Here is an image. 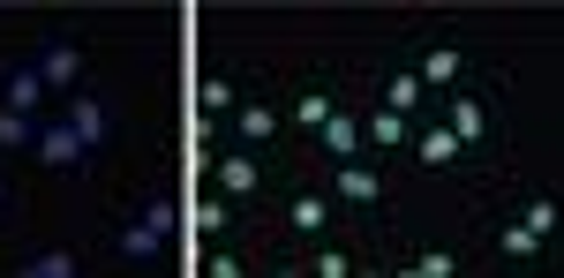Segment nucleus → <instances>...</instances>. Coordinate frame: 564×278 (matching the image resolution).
<instances>
[{
  "label": "nucleus",
  "instance_id": "f257e3e1",
  "mask_svg": "<svg viewBox=\"0 0 564 278\" xmlns=\"http://www.w3.org/2000/svg\"><path fill=\"white\" fill-rule=\"evenodd\" d=\"M436 121H444V129L481 158V151L497 143V129H505V105H497L489 84H459V91H444V113H436Z\"/></svg>",
  "mask_w": 564,
  "mask_h": 278
},
{
  "label": "nucleus",
  "instance_id": "f03ea898",
  "mask_svg": "<svg viewBox=\"0 0 564 278\" xmlns=\"http://www.w3.org/2000/svg\"><path fill=\"white\" fill-rule=\"evenodd\" d=\"M271 181H279L271 151H249V143H241V151H218V158H212V196L241 203V211H249V203H257Z\"/></svg>",
  "mask_w": 564,
  "mask_h": 278
},
{
  "label": "nucleus",
  "instance_id": "7ed1b4c3",
  "mask_svg": "<svg viewBox=\"0 0 564 278\" xmlns=\"http://www.w3.org/2000/svg\"><path fill=\"white\" fill-rule=\"evenodd\" d=\"M174 226H181V211L166 203V196H135V219L121 226V264H159V248L174 241Z\"/></svg>",
  "mask_w": 564,
  "mask_h": 278
},
{
  "label": "nucleus",
  "instance_id": "20e7f679",
  "mask_svg": "<svg viewBox=\"0 0 564 278\" xmlns=\"http://www.w3.org/2000/svg\"><path fill=\"white\" fill-rule=\"evenodd\" d=\"M406 158H414L422 174H467V166H475V151L452 136L444 121H430V113L414 121V136H406Z\"/></svg>",
  "mask_w": 564,
  "mask_h": 278
},
{
  "label": "nucleus",
  "instance_id": "39448f33",
  "mask_svg": "<svg viewBox=\"0 0 564 278\" xmlns=\"http://www.w3.org/2000/svg\"><path fill=\"white\" fill-rule=\"evenodd\" d=\"M31 158H39L45 174H84V166H90L84 136H76L61 113H45V121H39V143H31Z\"/></svg>",
  "mask_w": 564,
  "mask_h": 278
},
{
  "label": "nucleus",
  "instance_id": "423d86ee",
  "mask_svg": "<svg viewBox=\"0 0 564 278\" xmlns=\"http://www.w3.org/2000/svg\"><path fill=\"white\" fill-rule=\"evenodd\" d=\"M61 121H68L76 136H84V151H90V158H98V151L113 143V105H106V98L90 91V84H84V91H68V98H61Z\"/></svg>",
  "mask_w": 564,
  "mask_h": 278
},
{
  "label": "nucleus",
  "instance_id": "0eeeda50",
  "mask_svg": "<svg viewBox=\"0 0 564 278\" xmlns=\"http://www.w3.org/2000/svg\"><path fill=\"white\" fill-rule=\"evenodd\" d=\"M406 68L422 76V91H459V84H475V53L467 46H422Z\"/></svg>",
  "mask_w": 564,
  "mask_h": 278
},
{
  "label": "nucleus",
  "instance_id": "6e6552de",
  "mask_svg": "<svg viewBox=\"0 0 564 278\" xmlns=\"http://www.w3.org/2000/svg\"><path fill=\"white\" fill-rule=\"evenodd\" d=\"M31 68H39V84L45 91H53V105H61V98L68 91H84V46H76V38H53V46H39V60H31Z\"/></svg>",
  "mask_w": 564,
  "mask_h": 278
},
{
  "label": "nucleus",
  "instance_id": "1a4fd4ad",
  "mask_svg": "<svg viewBox=\"0 0 564 278\" xmlns=\"http://www.w3.org/2000/svg\"><path fill=\"white\" fill-rule=\"evenodd\" d=\"M324 196H332V203H347V211H377V203H384V174H377L369 158H339Z\"/></svg>",
  "mask_w": 564,
  "mask_h": 278
},
{
  "label": "nucleus",
  "instance_id": "9d476101",
  "mask_svg": "<svg viewBox=\"0 0 564 278\" xmlns=\"http://www.w3.org/2000/svg\"><path fill=\"white\" fill-rule=\"evenodd\" d=\"M0 105H8V113H31V121H45V113H61V105H53V91L39 84V68H31V60L0 76Z\"/></svg>",
  "mask_w": 564,
  "mask_h": 278
},
{
  "label": "nucleus",
  "instance_id": "9b49d317",
  "mask_svg": "<svg viewBox=\"0 0 564 278\" xmlns=\"http://www.w3.org/2000/svg\"><path fill=\"white\" fill-rule=\"evenodd\" d=\"M286 226L302 233V241H324V233L339 226V203H332L324 188H294V196H286Z\"/></svg>",
  "mask_w": 564,
  "mask_h": 278
},
{
  "label": "nucleus",
  "instance_id": "f8f14e48",
  "mask_svg": "<svg viewBox=\"0 0 564 278\" xmlns=\"http://www.w3.org/2000/svg\"><path fill=\"white\" fill-rule=\"evenodd\" d=\"M316 151H324L332 166H339V158H369V151H361V113H354V105H332V121L316 129Z\"/></svg>",
  "mask_w": 564,
  "mask_h": 278
},
{
  "label": "nucleus",
  "instance_id": "ddd939ff",
  "mask_svg": "<svg viewBox=\"0 0 564 278\" xmlns=\"http://www.w3.org/2000/svg\"><path fill=\"white\" fill-rule=\"evenodd\" d=\"M226 121H234V143H249V151H271V136L286 129V121H279V105H263V98H249V105H234Z\"/></svg>",
  "mask_w": 564,
  "mask_h": 278
},
{
  "label": "nucleus",
  "instance_id": "4468645a",
  "mask_svg": "<svg viewBox=\"0 0 564 278\" xmlns=\"http://www.w3.org/2000/svg\"><path fill=\"white\" fill-rule=\"evenodd\" d=\"M497 256H505L512 271H550V264H557V248H542V241H534V233H527L520 219L497 233Z\"/></svg>",
  "mask_w": 564,
  "mask_h": 278
},
{
  "label": "nucleus",
  "instance_id": "2eb2a0df",
  "mask_svg": "<svg viewBox=\"0 0 564 278\" xmlns=\"http://www.w3.org/2000/svg\"><path fill=\"white\" fill-rule=\"evenodd\" d=\"M377 105H391V113H406V121H422V105H430V91H422V76L399 60V68H384V98Z\"/></svg>",
  "mask_w": 564,
  "mask_h": 278
},
{
  "label": "nucleus",
  "instance_id": "dca6fc26",
  "mask_svg": "<svg viewBox=\"0 0 564 278\" xmlns=\"http://www.w3.org/2000/svg\"><path fill=\"white\" fill-rule=\"evenodd\" d=\"M406 136H414V121H406V113H391V105H377V113H369V121H361V151H406Z\"/></svg>",
  "mask_w": 564,
  "mask_h": 278
},
{
  "label": "nucleus",
  "instance_id": "f3484780",
  "mask_svg": "<svg viewBox=\"0 0 564 278\" xmlns=\"http://www.w3.org/2000/svg\"><path fill=\"white\" fill-rule=\"evenodd\" d=\"M332 105H339V98H332L324 84H316V91H302L294 105H286V113H279V121H286V129H302V136H316V129L332 121Z\"/></svg>",
  "mask_w": 564,
  "mask_h": 278
},
{
  "label": "nucleus",
  "instance_id": "a211bd4d",
  "mask_svg": "<svg viewBox=\"0 0 564 278\" xmlns=\"http://www.w3.org/2000/svg\"><path fill=\"white\" fill-rule=\"evenodd\" d=\"M520 226L534 233L542 248H557V233H564V211H557V196H534V203L520 211Z\"/></svg>",
  "mask_w": 564,
  "mask_h": 278
},
{
  "label": "nucleus",
  "instance_id": "6ab92c4d",
  "mask_svg": "<svg viewBox=\"0 0 564 278\" xmlns=\"http://www.w3.org/2000/svg\"><path fill=\"white\" fill-rule=\"evenodd\" d=\"M76 271H84V264H76L68 248H39V256L15 264V278H76Z\"/></svg>",
  "mask_w": 564,
  "mask_h": 278
},
{
  "label": "nucleus",
  "instance_id": "aec40b11",
  "mask_svg": "<svg viewBox=\"0 0 564 278\" xmlns=\"http://www.w3.org/2000/svg\"><path fill=\"white\" fill-rule=\"evenodd\" d=\"M31 143H39V121H31V113H8V105H0V158L31 151Z\"/></svg>",
  "mask_w": 564,
  "mask_h": 278
},
{
  "label": "nucleus",
  "instance_id": "412c9836",
  "mask_svg": "<svg viewBox=\"0 0 564 278\" xmlns=\"http://www.w3.org/2000/svg\"><path fill=\"white\" fill-rule=\"evenodd\" d=\"M308 271H316V278H347V271H354V248L324 233V241H316V256H308Z\"/></svg>",
  "mask_w": 564,
  "mask_h": 278
},
{
  "label": "nucleus",
  "instance_id": "4be33fe9",
  "mask_svg": "<svg viewBox=\"0 0 564 278\" xmlns=\"http://www.w3.org/2000/svg\"><path fill=\"white\" fill-rule=\"evenodd\" d=\"M406 278H459V256H452V248H422V256L406 264Z\"/></svg>",
  "mask_w": 564,
  "mask_h": 278
},
{
  "label": "nucleus",
  "instance_id": "5701e85b",
  "mask_svg": "<svg viewBox=\"0 0 564 278\" xmlns=\"http://www.w3.org/2000/svg\"><path fill=\"white\" fill-rule=\"evenodd\" d=\"M204 121H226V113H234V84H226V76H204Z\"/></svg>",
  "mask_w": 564,
  "mask_h": 278
},
{
  "label": "nucleus",
  "instance_id": "b1692460",
  "mask_svg": "<svg viewBox=\"0 0 564 278\" xmlns=\"http://www.w3.org/2000/svg\"><path fill=\"white\" fill-rule=\"evenodd\" d=\"M196 226H204V233H212V241H218V233L234 226V203H226V196H212V203L196 211Z\"/></svg>",
  "mask_w": 564,
  "mask_h": 278
},
{
  "label": "nucleus",
  "instance_id": "393cba45",
  "mask_svg": "<svg viewBox=\"0 0 564 278\" xmlns=\"http://www.w3.org/2000/svg\"><path fill=\"white\" fill-rule=\"evenodd\" d=\"M8 211H15V181H8V166H0V226H8Z\"/></svg>",
  "mask_w": 564,
  "mask_h": 278
}]
</instances>
